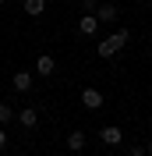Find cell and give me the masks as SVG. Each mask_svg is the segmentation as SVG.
Masks as SVG:
<instances>
[{
    "instance_id": "obj_13",
    "label": "cell",
    "mask_w": 152,
    "mask_h": 156,
    "mask_svg": "<svg viewBox=\"0 0 152 156\" xmlns=\"http://www.w3.org/2000/svg\"><path fill=\"white\" fill-rule=\"evenodd\" d=\"M81 7H85V14H95V7H99V4H95V0H81Z\"/></svg>"
},
{
    "instance_id": "obj_14",
    "label": "cell",
    "mask_w": 152,
    "mask_h": 156,
    "mask_svg": "<svg viewBox=\"0 0 152 156\" xmlns=\"http://www.w3.org/2000/svg\"><path fill=\"white\" fill-rule=\"evenodd\" d=\"M127 156H149V153H145V146H131V149H127Z\"/></svg>"
},
{
    "instance_id": "obj_17",
    "label": "cell",
    "mask_w": 152,
    "mask_h": 156,
    "mask_svg": "<svg viewBox=\"0 0 152 156\" xmlns=\"http://www.w3.org/2000/svg\"><path fill=\"white\" fill-rule=\"evenodd\" d=\"M0 4H7V0H0Z\"/></svg>"
},
{
    "instance_id": "obj_15",
    "label": "cell",
    "mask_w": 152,
    "mask_h": 156,
    "mask_svg": "<svg viewBox=\"0 0 152 156\" xmlns=\"http://www.w3.org/2000/svg\"><path fill=\"white\" fill-rule=\"evenodd\" d=\"M0 149H7V131L0 128Z\"/></svg>"
},
{
    "instance_id": "obj_3",
    "label": "cell",
    "mask_w": 152,
    "mask_h": 156,
    "mask_svg": "<svg viewBox=\"0 0 152 156\" xmlns=\"http://www.w3.org/2000/svg\"><path fill=\"white\" fill-rule=\"evenodd\" d=\"M14 121H18L25 131H32V128H39V110H36V107H25V110L14 114Z\"/></svg>"
},
{
    "instance_id": "obj_5",
    "label": "cell",
    "mask_w": 152,
    "mask_h": 156,
    "mask_svg": "<svg viewBox=\"0 0 152 156\" xmlns=\"http://www.w3.org/2000/svg\"><path fill=\"white\" fill-rule=\"evenodd\" d=\"M95 18H99V25H113L120 18V11H117V4H99L95 7Z\"/></svg>"
},
{
    "instance_id": "obj_2",
    "label": "cell",
    "mask_w": 152,
    "mask_h": 156,
    "mask_svg": "<svg viewBox=\"0 0 152 156\" xmlns=\"http://www.w3.org/2000/svg\"><path fill=\"white\" fill-rule=\"evenodd\" d=\"M103 103H106V96L99 92V89H92V85L81 89V107H85V110H99Z\"/></svg>"
},
{
    "instance_id": "obj_8",
    "label": "cell",
    "mask_w": 152,
    "mask_h": 156,
    "mask_svg": "<svg viewBox=\"0 0 152 156\" xmlns=\"http://www.w3.org/2000/svg\"><path fill=\"white\" fill-rule=\"evenodd\" d=\"M78 32H81V36H99V18H95V14H81Z\"/></svg>"
},
{
    "instance_id": "obj_11",
    "label": "cell",
    "mask_w": 152,
    "mask_h": 156,
    "mask_svg": "<svg viewBox=\"0 0 152 156\" xmlns=\"http://www.w3.org/2000/svg\"><path fill=\"white\" fill-rule=\"evenodd\" d=\"M106 39H110L117 50H124V46H127V39H131V32H127V29H117L113 36H106Z\"/></svg>"
},
{
    "instance_id": "obj_16",
    "label": "cell",
    "mask_w": 152,
    "mask_h": 156,
    "mask_svg": "<svg viewBox=\"0 0 152 156\" xmlns=\"http://www.w3.org/2000/svg\"><path fill=\"white\" fill-rule=\"evenodd\" d=\"M145 153H149V156H152V142H149V146H145Z\"/></svg>"
},
{
    "instance_id": "obj_1",
    "label": "cell",
    "mask_w": 152,
    "mask_h": 156,
    "mask_svg": "<svg viewBox=\"0 0 152 156\" xmlns=\"http://www.w3.org/2000/svg\"><path fill=\"white\" fill-rule=\"evenodd\" d=\"M32 82H36L32 71H14V75H11V89H14V92H32Z\"/></svg>"
},
{
    "instance_id": "obj_4",
    "label": "cell",
    "mask_w": 152,
    "mask_h": 156,
    "mask_svg": "<svg viewBox=\"0 0 152 156\" xmlns=\"http://www.w3.org/2000/svg\"><path fill=\"white\" fill-rule=\"evenodd\" d=\"M99 142H103V146H120V142H124V128L106 124L103 131H99Z\"/></svg>"
},
{
    "instance_id": "obj_7",
    "label": "cell",
    "mask_w": 152,
    "mask_h": 156,
    "mask_svg": "<svg viewBox=\"0 0 152 156\" xmlns=\"http://www.w3.org/2000/svg\"><path fill=\"white\" fill-rule=\"evenodd\" d=\"M85 142H88V135L81 131V128L67 131V149H71V153H81V149H85Z\"/></svg>"
},
{
    "instance_id": "obj_10",
    "label": "cell",
    "mask_w": 152,
    "mask_h": 156,
    "mask_svg": "<svg viewBox=\"0 0 152 156\" xmlns=\"http://www.w3.org/2000/svg\"><path fill=\"white\" fill-rule=\"evenodd\" d=\"M95 53H99V57H106V60H110V57H117V46H113V43H110V39H99V43H95Z\"/></svg>"
},
{
    "instance_id": "obj_6",
    "label": "cell",
    "mask_w": 152,
    "mask_h": 156,
    "mask_svg": "<svg viewBox=\"0 0 152 156\" xmlns=\"http://www.w3.org/2000/svg\"><path fill=\"white\" fill-rule=\"evenodd\" d=\"M53 71H57V60L50 57V53H39V60H36V75H39V78H50Z\"/></svg>"
},
{
    "instance_id": "obj_9",
    "label": "cell",
    "mask_w": 152,
    "mask_h": 156,
    "mask_svg": "<svg viewBox=\"0 0 152 156\" xmlns=\"http://www.w3.org/2000/svg\"><path fill=\"white\" fill-rule=\"evenodd\" d=\"M21 11H25L29 18H43V14H46V0H25Z\"/></svg>"
},
{
    "instance_id": "obj_12",
    "label": "cell",
    "mask_w": 152,
    "mask_h": 156,
    "mask_svg": "<svg viewBox=\"0 0 152 156\" xmlns=\"http://www.w3.org/2000/svg\"><path fill=\"white\" fill-rule=\"evenodd\" d=\"M11 121H14V110H11V103H0V128L11 124Z\"/></svg>"
}]
</instances>
